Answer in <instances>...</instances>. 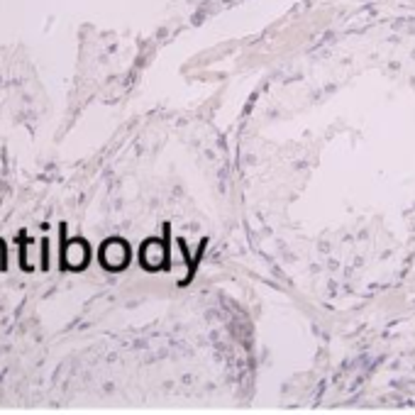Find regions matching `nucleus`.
Returning <instances> with one entry per match:
<instances>
[{
	"label": "nucleus",
	"mask_w": 415,
	"mask_h": 415,
	"mask_svg": "<svg viewBox=\"0 0 415 415\" xmlns=\"http://www.w3.org/2000/svg\"><path fill=\"white\" fill-rule=\"evenodd\" d=\"M15 244H17V249H20V257H17V262H20V269L30 274V271H32L34 267H32L30 259H27V249H30L32 244H34V239H32L30 235L25 232V230H20V232L15 235Z\"/></svg>",
	"instance_id": "nucleus-1"
},
{
	"label": "nucleus",
	"mask_w": 415,
	"mask_h": 415,
	"mask_svg": "<svg viewBox=\"0 0 415 415\" xmlns=\"http://www.w3.org/2000/svg\"><path fill=\"white\" fill-rule=\"evenodd\" d=\"M59 269L69 271L71 262H69V235H66V222L59 225Z\"/></svg>",
	"instance_id": "nucleus-2"
},
{
	"label": "nucleus",
	"mask_w": 415,
	"mask_h": 415,
	"mask_svg": "<svg viewBox=\"0 0 415 415\" xmlns=\"http://www.w3.org/2000/svg\"><path fill=\"white\" fill-rule=\"evenodd\" d=\"M39 247H42V271H49V239L42 237V242H39Z\"/></svg>",
	"instance_id": "nucleus-3"
},
{
	"label": "nucleus",
	"mask_w": 415,
	"mask_h": 415,
	"mask_svg": "<svg viewBox=\"0 0 415 415\" xmlns=\"http://www.w3.org/2000/svg\"><path fill=\"white\" fill-rule=\"evenodd\" d=\"M0 271H7V244L0 237Z\"/></svg>",
	"instance_id": "nucleus-4"
}]
</instances>
